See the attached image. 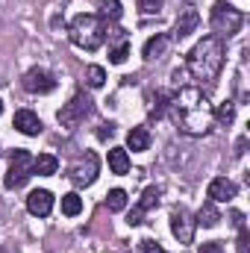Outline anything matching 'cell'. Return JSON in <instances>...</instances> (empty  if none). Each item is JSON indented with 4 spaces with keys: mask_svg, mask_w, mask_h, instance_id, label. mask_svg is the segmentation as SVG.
<instances>
[{
    "mask_svg": "<svg viewBox=\"0 0 250 253\" xmlns=\"http://www.w3.org/2000/svg\"><path fill=\"white\" fill-rule=\"evenodd\" d=\"M24 88H27L30 94H50V91L56 88V80H53V74L44 71V68H30V71L24 74Z\"/></svg>",
    "mask_w": 250,
    "mask_h": 253,
    "instance_id": "obj_8",
    "label": "cell"
},
{
    "mask_svg": "<svg viewBox=\"0 0 250 253\" xmlns=\"http://www.w3.org/2000/svg\"><path fill=\"white\" fill-rule=\"evenodd\" d=\"M194 218L188 215V209H183V206H177L174 212H171V233L180 239V245H191L194 242Z\"/></svg>",
    "mask_w": 250,
    "mask_h": 253,
    "instance_id": "obj_9",
    "label": "cell"
},
{
    "mask_svg": "<svg viewBox=\"0 0 250 253\" xmlns=\"http://www.w3.org/2000/svg\"><path fill=\"white\" fill-rule=\"evenodd\" d=\"M109 168H112V174H126L129 171V156H126L124 147H112L109 150Z\"/></svg>",
    "mask_w": 250,
    "mask_h": 253,
    "instance_id": "obj_17",
    "label": "cell"
},
{
    "mask_svg": "<svg viewBox=\"0 0 250 253\" xmlns=\"http://www.w3.org/2000/svg\"><path fill=\"white\" fill-rule=\"evenodd\" d=\"M162 3H165V0H138V9H141L144 15H156V12L162 9Z\"/></svg>",
    "mask_w": 250,
    "mask_h": 253,
    "instance_id": "obj_27",
    "label": "cell"
},
{
    "mask_svg": "<svg viewBox=\"0 0 250 253\" xmlns=\"http://www.w3.org/2000/svg\"><path fill=\"white\" fill-rule=\"evenodd\" d=\"M56 168H59V162H56V156H50V153H42V156H36V162H33V174H39V177H50V174H56Z\"/></svg>",
    "mask_w": 250,
    "mask_h": 253,
    "instance_id": "obj_16",
    "label": "cell"
},
{
    "mask_svg": "<svg viewBox=\"0 0 250 253\" xmlns=\"http://www.w3.org/2000/svg\"><path fill=\"white\" fill-rule=\"evenodd\" d=\"M221 221V212H218V206L209 200V203H203L200 206V212H197V221L194 224H200V227H215Z\"/></svg>",
    "mask_w": 250,
    "mask_h": 253,
    "instance_id": "obj_18",
    "label": "cell"
},
{
    "mask_svg": "<svg viewBox=\"0 0 250 253\" xmlns=\"http://www.w3.org/2000/svg\"><path fill=\"white\" fill-rule=\"evenodd\" d=\"M106 209L109 212H124L126 209V191L124 189H112L106 194Z\"/></svg>",
    "mask_w": 250,
    "mask_h": 253,
    "instance_id": "obj_22",
    "label": "cell"
},
{
    "mask_svg": "<svg viewBox=\"0 0 250 253\" xmlns=\"http://www.w3.org/2000/svg\"><path fill=\"white\" fill-rule=\"evenodd\" d=\"M141 253H165V251H162V248H159L156 242H150V239H144V242H141Z\"/></svg>",
    "mask_w": 250,
    "mask_h": 253,
    "instance_id": "obj_29",
    "label": "cell"
},
{
    "mask_svg": "<svg viewBox=\"0 0 250 253\" xmlns=\"http://www.w3.org/2000/svg\"><path fill=\"white\" fill-rule=\"evenodd\" d=\"M97 168H100L97 156H94V153H85V156H80V159L71 165L68 180H71L77 189H85V186H91V183L97 180Z\"/></svg>",
    "mask_w": 250,
    "mask_h": 253,
    "instance_id": "obj_7",
    "label": "cell"
},
{
    "mask_svg": "<svg viewBox=\"0 0 250 253\" xmlns=\"http://www.w3.org/2000/svg\"><path fill=\"white\" fill-rule=\"evenodd\" d=\"M165 50H168V36L156 33L153 39H147V44H144V50H141V53H144V59H147V62H153V59H159Z\"/></svg>",
    "mask_w": 250,
    "mask_h": 253,
    "instance_id": "obj_14",
    "label": "cell"
},
{
    "mask_svg": "<svg viewBox=\"0 0 250 253\" xmlns=\"http://www.w3.org/2000/svg\"><path fill=\"white\" fill-rule=\"evenodd\" d=\"M85 83H88L91 88H100V85L106 83V71H103L100 65H88V68H85Z\"/></svg>",
    "mask_w": 250,
    "mask_h": 253,
    "instance_id": "obj_24",
    "label": "cell"
},
{
    "mask_svg": "<svg viewBox=\"0 0 250 253\" xmlns=\"http://www.w3.org/2000/svg\"><path fill=\"white\" fill-rule=\"evenodd\" d=\"M88 112H91V97H85L80 91V94H74L62 109H59V124L65 129H74V126H80V121H85Z\"/></svg>",
    "mask_w": 250,
    "mask_h": 253,
    "instance_id": "obj_6",
    "label": "cell"
},
{
    "mask_svg": "<svg viewBox=\"0 0 250 253\" xmlns=\"http://www.w3.org/2000/svg\"><path fill=\"white\" fill-rule=\"evenodd\" d=\"M239 253H248V230L239 227Z\"/></svg>",
    "mask_w": 250,
    "mask_h": 253,
    "instance_id": "obj_30",
    "label": "cell"
},
{
    "mask_svg": "<svg viewBox=\"0 0 250 253\" xmlns=\"http://www.w3.org/2000/svg\"><path fill=\"white\" fill-rule=\"evenodd\" d=\"M112 132H115V126H112V124H103V126H100V132H97V135H100V138H106V135H112Z\"/></svg>",
    "mask_w": 250,
    "mask_h": 253,
    "instance_id": "obj_32",
    "label": "cell"
},
{
    "mask_svg": "<svg viewBox=\"0 0 250 253\" xmlns=\"http://www.w3.org/2000/svg\"><path fill=\"white\" fill-rule=\"evenodd\" d=\"M212 118H215L218 124H227V126H230L233 121H236V103H233V100H224L218 109H212Z\"/></svg>",
    "mask_w": 250,
    "mask_h": 253,
    "instance_id": "obj_19",
    "label": "cell"
},
{
    "mask_svg": "<svg viewBox=\"0 0 250 253\" xmlns=\"http://www.w3.org/2000/svg\"><path fill=\"white\" fill-rule=\"evenodd\" d=\"M62 212L65 215H80L83 212V197L77 194V191H71V194H62Z\"/></svg>",
    "mask_w": 250,
    "mask_h": 253,
    "instance_id": "obj_23",
    "label": "cell"
},
{
    "mask_svg": "<svg viewBox=\"0 0 250 253\" xmlns=\"http://www.w3.org/2000/svg\"><path fill=\"white\" fill-rule=\"evenodd\" d=\"M171 115L180 126V132L186 135H206L212 129V106L206 100V94L197 85H186L171 97Z\"/></svg>",
    "mask_w": 250,
    "mask_h": 253,
    "instance_id": "obj_1",
    "label": "cell"
},
{
    "mask_svg": "<svg viewBox=\"0 0 250 253\" xmlns=\"http://www.w3.org/2000/svg\"><path fill=\"white\" fill-rule=\"evenodd\" d=\"M206 194H209L212 203H230V200L236 197V183H230L227 177H215V180L209 183Z\"/></svg>",
    "mask_w": 250,
    "mask_h": 253,
    "instance_id": "obj_11",
    "label": "cell"
},
{
    "mask_svg": "<svg viewBox=\"0 0 250 253\" xmlns=\"http://www.w3.org/2000/svg\"><path fill=\"white\" fill-rule=\"evenodd\" d=\"M15 129L18 132H24V135H39L42 132V118L36 115V112H30V109H21V112H15Z\"/></svg>",
    "mask_w": 250,
    "mask_h": 253,
    "instance_id": "obj_12",
    "label": "cell"
},
{
    "mask_svg": "<svg viewBox=\"0 0 250 253\" xmlns=\"http://www.w3.org/2000/svg\"><path fill=\"white\" fill-rule=\"evenodd\" d=\"M171 91H156V97H153V109H150V115L153 118H162L168 109H171Z\"/></svg>",
    "mask_w": 250,
    "mask_h": 253,
    "instance_id": "obj_20",
    "label": "cell"
},
{
    "mask_svg": "<svg viewBox=\"0 0 250 253\" xmlns=\"http://www.w3.org/2000/svg\"><path fill=\"white\" fill-rule=\"evenodd\" d=\"M141 218H144V212H141V209L135 206V209L129 212V227H135V224H141Z\"/></svg>",
    "mask_w": 250,
    "mask_h": 253,
    "instance_id": "obj_31",
    "label": "cell"
},
{
    "mask_svg": "<svg viewBox=\"0 0 250 253\" xmlns=\"http://www.w3.org/2000/svg\"><path fill=\"white\" fill-rule=\"evenodd\" d=\"M33 162L36 156L30 150H15L12 153V165H9V174H6V189H21L30 177H33Z\"/></svg>",
    "mask_w": 250,
    "mask_h": 253,
    "instance_id": "obj_5",
    "label": "cell"
},
{
    "mask_svg": "<svg viewBox=\"0 0 250 253\" xmlns=\"http://www.w3.org/2000/svg\"><path fill=\"white\" fill-rule=\"evenodd\" d=\"M0 253H9V251H6V248H0Z\"/></svg>",
    "mask_w": 250,
    "mask_h": 253,
    "instance_id": "obj_34",
    "label": "cell"
},
{
    "mask_svg": "<svg viewBox=\"0 0 250 253\" xmlns=\"http://www.w3.org/2000/svg\"><path fill=\"white\" fill-rule=\"evenodd\" d=\"M97 9H100L103 21H118L121 18V0H100Z\"/></svg>",
    "mask_w": 250,
    "mask_h": 253,
    "instance_id": "obj_21",
    "label": "cell"
},
{
    "mask_svg": "<svg viewBox=\"0 0 250 253\" xmlns=\"http://www.w3.org/2000/svg\"><path fill=\"white\" fill-rule=\"evenodd\" d=\"M126 147H129V150H147V147H150V132H147V126H132V129L126 132Z\"/></svg>",
    "mask_w": 250,
    "mask_h": 253,
    "instance_id": "obj_15",
    "label": "cell"
},
{
    "mask_svg": "<svg viewBox=\"0 0 250 253\" xmlns=\"http://www.w3.org/2000/svg\"><path fill=\"white\" fill-rule=\"evenodd\" d=\"M0 112H3V100H0Z\"/></svg>",
    "mask_w": 250,
    "mask_h": 253,
    "instance_id": "obj_35",
    "label": "cell"
},
{
    "mask_svg": "<svg viewBox=\"0 0 250 253\" xmlns=\"http://www.w3.org/2000/svg\"><path fill=\"white\" fill-rule=\"evenodd\" d=\"M242 24H245V15L239 12V9H233L230 3H215L212 6V30L215 33H221V36H233V33H239L242 30Z\"/></svg>",
    "mask_w": 250,
    "mask_h": 253,
    "instance_id": "obj_4",
    "label": "cell"
},
{
    "mask_svg": "<svg viewBox=\"0 0 250 253\" xmlns=\"http://www.w3.org/2000/svg\"><path fill=\"white\" fill-rule=\"evenodd\" d=\"M197 253H224V245L221 242H206V245H200Z\"/></svg>",
    "mask_w": 250,
    "mask_h": 253,
    "instance_id": "obj_28",
    "label": "cell"
},
{
    "mask_svg": "<svg viewBox=\"0 0 250 253\" xmlns=\"http://www.w3.org/2000/svg\"><path fill=\"white\" fill-rule=\"evenodd\" d=\"M27 209H30V215H36V218H47L50 209H53V194H50L47 189L30 191V197H27Z\"/></svg>",
    "mask_w": 250,
    "mask_h": 253,
    "instance_id": "obj_10",
    "label": "cell"
},
{
    "mask_svg": "<svg viewBox=\"0 0 250 253\" xmlns=\"http://www.w3.org/2000/svg\"><path fill=\"white\" fill-rule=\"evenodd\" d=\"M153 206H159V189H156V186L144 189L141 200H138V209H141V212H147V209H153Z\"/></svg>",
    "mask_w": 250,
    "mask_h": 253,
    "instance_id": "obj_25",
    "label": "cell"
},
{
    "mask_svg": "<svg viewBox=\"0 0 250 253\" xmlns=\"http://www.w3.org/2000/svg\"><path fill=\"white\" fill-rule=\"evenodd\" d=\"M221 65H224V42H221L218 36H206V39L197 42L194 50L188 53V71H191L197 80H203V83L215 80L218 71H221Z\"/></svg>",
    "mask_w": 250,
    "mask_h": 253,
    "instance_id": "obj_2",
    "label": "cell"
},
{
    "mask_svg": "<svg viewBox=\"0 0 250 253\" xmlns=\"http://www.w3.org/2000/svg\"><path fill=\"white\" fill-rule=\"evenodd\" d=\"M126 56H129V44H126V39H124V42H121V44L109 53V62H112V65H121Z\"/></svg>",
    "mask_w": 250,
    "mask_h": 253,
    "instance_id": "obj_26",
    "label": "cell"
},
{
    "mask_svg": "<svg viewBox=\"0 0 250 253\" xmlns=\"http://www.w3.org/2000/svg\"><path fill=\"white\" fill-rule=\"evenodd\" d=\"M197 24H200L197 9H183V15H180L177 24H174V39H186V36H191V33L197 30Z\"/></svg>",
    "mask_w": 250,
    "mask_h": 253,
    "instance_id": "obj_13",
    "label": "cell"
},
{
    "mask_svg": "<svg viewBox=\"0 0 250 253\" xmlns=\"http://www.w3.org/2000/svg\"><path fill=\"white\" fill-rule=\"evenodd\" d=\"M245 147H248V138H239V144H236V156H242Z\"/></svg>",
    "mask_w": 250,
    "mask_h": 253,
    "instance_id": "obj_33",
    "label": "cell"
},
{
    "mask_svg": "<svg viewBox=\"0 0 250 253\" xmlns=\"http://www.w3.org/2000/svg\"><path fill=\"white\" fill-rule=\"evenodd\" d=\"M109 27H106V21L100 18V15H91V12H83V15H77L74 21H71V27H68V36H71V42L77 44V47H83V50H97L103 42H106V33Z\"/></svg>",
    "mask_w": 250,
    "mask_h": 253,
    "instance_id": "obj_3",
    "label": "cell"
}]
</instances>
